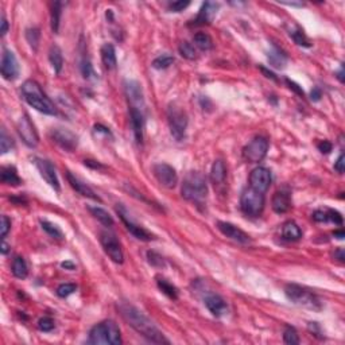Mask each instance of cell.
I'll use <instances>...</instances> for the list:
<instances>
[{"instance_id":"obj_1","label":"cell","mask_w":345,"mask_h":345,"mask_svg":"<svg viewBox=\"0 0 345 345\" xmlns=\"http://www.w3.org/2000/svg\"><path fill=\"white\" fill-rule=\"evenodd\" d=\"M119 310L121 317L128 322V325L134 328L139 335L143 336L144 339H147L154 344H169V340L165 339L162 332L159 331L158 328L154 325V322L149 317L144 316L139 309L128 303H120Z\"/></svg>"},{"instance_id":"obj_54","label":"cell","mask_w":345,"mask_h":345,"mask_svg":"<svg viewBox=\"0 0 345 345\" xmlns=\"http://www.w3.org/2000/svg\"><path fill=\"white\" fill-rule=\"evenodd\" d=\"M61 267L65 270H74L76 269V266H74V263H72V262H69V260H66V262H63V263H61Z\"/></svg>"},{"instance_id":"obj_59","label":"cell","mask_w":345,"mask_h":345,"mask_svg":"<svg viewBox=\"0 0 345 345\" xmlns=\"http://www.w3.org/2000/svg\"><path fill=\"white\" fill-rule=\"evenodd\" d=\"M337 78H339L341 82H344V72H343V66L340 67V70H339V73H337Z\"/></svg>"},{"instance_id":"obj_21","label":"cell","mask_w":345,"mask_h":345,"mask_svg":"<svg viewBox=\"0 0 345 345\" xmlns=\"http://www.w3.org/2000/svg\"><path fill=\"white\" fill-rule=\"evenodd\" d=\"M66 177L69 183H70V186H72L73 189L78 193V194H81V196L84 197H88V198H92V200H95V201H101L100 197L93 192V189H92V187L88 186L85 182H82L81 179H78L76 175H73L72 172H67Z\"/></svg>"},{"instance_id":"obj_46","label":"cell","mask_w":345,"mask_h":345,"mask_svg":"<svg viewBox=\"0 0 345 345\" xmlns=\"http://www.w3.org/2000/svg\"><path fill=\"white\" fill-rule=\"evenodd\" d=\"M147 259H149V263L151 264V266H155V267H162L163 264V259L161 255H158L157 252H154V251H149L147 252Z\"/></svg>"},{"instance_id":"obj_24","label":"cell","mask_w":345,"mask_h":345,"mask_svg":"<svg viewBox=\"0 0 345 345\" xmlns=\"http://www.w3.org/2000/svg\"><path fill=\"white\" fill-rule=\"evenodd\" d=\"M271 204H273V209L275 213L283 215V213H286V212L290 211V208H291L290 194H288V192H283V190L277 192L275 194H274L273 202H271Z\"/></svg>"},{"instance_id":"obj_38","label":"cell","mask_w":345,"mask_h":345,"mask_svg":"<svg viewBox=\"0 0 345 345\" xmlns=\"http://www.w3.org/2000/svg\"><path fill=\"white\" fill-rule=\"evenodd\" d=\"M178 50H179V54H181L183 58H186V59H194V58H196V49H194V46H193L192 43L182 42L179 45Z\"/></svg>"},{"instance_id":"obj_27","label":"cell","mask_w":345,"mask_h":345,"mask_svg":"<svg viewBox=\"0 0 345 345\" xmlns=\"http://www.w3.org/2000/svg\"><path fill=\"white\" fill-rule=\"evenodd\" d=\"M227 178V168H226V163L223 162L221 159H217V161H215V163H213V166H212V170H211V179L212 182L216 185H220V183H223L224 181H226Z\"/></svg>"},{"instance_id":"obj_22","label":"cell","mask_w":345,"mask_h":345,"mask_svg":"<svg viewBox=\"0 0 345 345\" xmlns=\"http://www.w3.org/2000/svg\"><path fill=\"white\" fill-rule=\"evenodd\" d=\"M312 217L316 223H333L336 226H343V216L331 208L318 209L313 213Z\"/></svg>"},{"instance_id":"obj_20","label":"cell","mask_w":345,"mask_h":345,"mask_svg":"<svg viewBox=\"0 0 345 345\" xmlns=\"http://www.w3.org/2000/svg\"><path fill=\"white\" fill-rule=\"evenodd\" d=\"M217 8H219V4H216V3H212V1L204 3L193 23L196 24V26L212 23V20L215 19L216 14H217Z\"/></svg>"},{"instance_id":"obj_31","label":"cell","mask_w":345,"mask_h":345,"mask_svg":"<svg viewBox=\"0 0 345 345\" xmlns=\"http://www.w3.org/2000/svg\"><path fill=\"white\" fill-rule=\"evenodd\" d=\"M88 211L91 212L92 215L95 216L97 220L100 221L101 224H103L104 227L114 226V219H112V216H111L106 209H103V208H100V206H89V208H88Z\"/></svg>"},{"instance_id":"obj_37","label":"cell","mask_w":345,"mask_h":345,"mask_svg":"<svg viewBox=\"0 0 345 345\" xmlns=\"http://www.w3.org/2000/svg\"><path fill=\"white\" fill-rule=\"evenodd\" d=\"M172 63H174V57L170 54H163V56H159L154 59L153 67L162 70V69H168L169 66H172Z\"/></svg>"},{"instance_id":"obj_58","label":"cell","mask_w":345,"mask_h":345,"mask_svg":"<svg viewBox=\"0 0 345 345\" xmlns=\"http://www.w3.org/2000/svg\"><path fill=\"white\" fill-rule=\"evenodd\" d=\"M8 248H10V247H8V244H7L5 241H3V244H1V254L3 255L7 254V252H8Z\"/></svg>"},{"instance_id":"obj_51","label":"cell","mask_w":345,"mask_h":345,"mask_svg":"<svg viewBox=\"0 0 345 345\" xmlns=\"http://www.w3.org/2000/svg\"><path fill=\"white\" fill-rule=\"evenodd\" d=\"M286 82H288V88H290V89H292V91L295 92V93H297L298 96L303 97V91H302L301 86L298 85V84H295V82H294V81H291V80H288H288H286Z\"/></svg>"},{"instance_id":"obj_45","label":"cell","mask_w":345,"mask_h":345,"mask_svg":"<svg viewBox=\"0 0 345 345\" xmlns=\"http://www.w3.org/2000/svg\"><path fill=\"white\" fill-rule=\"evenodd\" d=\"M38 328L42 332H52L54 329V321L50 317H43L38 321Z\"/></svg>"},{"instance_id":"obj_44","label":"cell","mask_w":345,"mask_h":345,"mask_svg":"<svg viewBox=\"0 0 345 345\" xmlns=\"http://www.w3.org/2000/svg\"><path fill=\"white\" fill-rule=\"evenodd\" d=\"M81 73L84 78H91V77L95 76V70H93V66L92 63L89 62V59L84 58L81 61Z\"/></svg>"},{"instance_id":"obj_50","label":"cell","mask_w":345,"mask_h":345,"mask_svg":"<svg viewBox=\"0 0 345 345\" xmlns=\"http://www.w3.org/2000/svg\"><path fill=\"white\" fill-rule=\"evenodd\" d=\"M317 147H318V150L324 154H329L332 151V149H333L332 143L331 142H328V140H321L320 143L317 144Z\"/></svg>"},{"instance_id":"obj_39","label":"cell","mask_w":345,"mask_h":345,"mask_svg":"<svg viewBox=\"0 0 345 345\" xmlns=\"http://www.w3.org/2000/svg\"><path fill=\"white\" fill-rule=\"evenodd\" d=\"M14 147V142L11 139V136L7 135L5 129H1V136H0V150L1 154H7L11 151V149Z\"/></svg>"},{"instance_id":"obj_4","label":"cell","mask_w":345,"mask_h":345,"mask_svg":"<svg viewBox=\"0 0 345 345\" xmlns=\"http://www.w3.org/2000/svg\"><path fill=\"white\" fill-rule=\"evenodd\" d=\"M89 343L91 344H121V336L117 324L114 321H103L97 324L89 332Z\"/></svg>"},{"instance_id":"obj_2","label":"cell","mask_w":345,"mask_h":345,"mask_svg":"<svg viewBox=\"0 0 345 345\" xmlns=\"http://www.w3.org/2000/svg\"><path fill=\"white\" fill-rule=\"evenodd\" d=\"M22 95L24 100L27 101V104L35 108L39 112H42L45 115H57V110L43 91L41 89L38 82L33 80H27L22 85Z\"/></svg>"},{"instance_id":"obj_32","label":"cell","mask_w":345,"mask_h":345,"mask_svg":"<svg viewBox=\"0 0 345 345\" xmlns=\"http://www.w3.org/2000/svg\"><path fill=\"white\" fill-rule=\"evenodd\" d=\"M11 270H12L14 277H16V278H19V279H24L27 275H29V267H27V263H26V260H24L23 258H20V256H16V258L14 259Z\"/></svg>"},{"instance_id":"obj_29","label":"cell","mask_w":345,"mask_h":345,"mask_svg":"<svg viewBox=\"0 0 345 345\" xmlns=\"http://www.w3.org/2000/svg\"><path fill=\"white\" fill-rule=\"evenodd\" d=\"M267 58H269L270 63H271L274 67H277V69L285 67L286 62H288V56L283 53L281 49L277 48V46H274V48L270 50L269 54H267Z\"/></svg>"},{"instance_id":"obj_7","label":"cell","mask_w":345,"mask_h":345,"mask_svg":"<svg viewBox=\"0 0 345 345\" xmlns=\"http://www.w3.org/2000/svg\"><path fill=\"white\" fill-rule=\"evenodd\" d=\"M168 121L170 132L175 140H182L185 138L187 127L186 112L177 106H170L168 110Z\"/></svg>"},{"instance_id":"obj_12","label":"cell","mask_w":345,"mask_h":345,"mask_svg":"<svg viewBox=\"0 0 345 345\" xmlns=\"http://www.w3.org/2000/svg\"><path fill=\"white\" fill-rule=\"evenodd\" d=\"M153 172L157 181H158L162 186L168 187V189H172L178 182V175L175 169L172 168L168 163H158L153 168Z\"/></svg>"},{"instance_id":"obj_18","label":"cell","mask_w":345,"mask_h":345,"mask_svg":"<svg viewBox=\"0 0 345 345\" xmlns=\"http://www.w3.org/2000/svg\"><path fill=\"white\" fill-rule=\"evenodd\" d=\"M217 228L220 230L221 233L230 239L235 240L237 243H241V244H245L249 241V236L245 233L244 230H241L240 228H237L233 224L230 223H226V221H219L217 223Z\"/></svg>"},{"instance_id":"obj_33","label":"cell","mask_w":345,"mask_h":345,"mask_svg":"<svg viewBox=\"0 0 345 345\" xmlns=\"http://www.w3.org/2000/svg\"><path fill=\"white\" fill-rule=\"evenodd\" d=\"M194 43H196L197 48L205 50V52L213 48V41H212L211 35L206 33H197L194 35Z\"/></svg>"},{"instance_id":"obj_3","label":"cell","mask_w":345,"mask_h":345,"mask_svg":"<svg viewBox=\"0 0 345 345\" xmlns=\"http://www.w3.org/2000/svg\"><path fill=\"white\" fill-rule=\"evenodd\" d=\"M182 197L187 201H193L200 204L205 200L208 194V185L206 178L198 172H190L183 179L182 189H181Z\"/></svg>"},{"instance_id":"obj_5","label":"cell","mask_w":345,"mask_h":345,"mask_svg":"<svg viewBox=\"0 0 345 345\" xmlns=\"http://www.w3.org/2000/svg\"><path fill=\"white\" fill-rule=\"evenodd\" d=\"M285 292L291 302H294L298 306H303L310 310H321L322 303L320 298L316 294H313L310 290L302 288L299 285L290 283L285 288Z\"/></svg>"},{"instance_id":"obj_34","label":"cell","mask_w":345,"mask_h":345,"mask_svg":"<svg viewBox=\"0 0 345 345\" xmlns=\"http://www.w3.org/2000/svg\"><path fill=\"white\" fill-rule=\"evenodd\" d=\"M157 283H158V288L159 290L163 292V294H166L169 298H172V299H177L178 298V288L174 286V285H172L170 282H168L166 279H158L157 281Z\"/></svg>"},{"instance_id":"obj_28","label":"cell","mask_w":345,"mask_h":345,"mask_svg":"<svg viewBox=\"0 0 345 345\" xmlns=\"http://www.w3.org/2000/svg\"><path fill=\"white\" fill-rule=\"evenodd\" d=\"M282 237L288 241H297L302 237V230L294 221H288L282 227Z\"/></svg>"},{"instance_id":"obj_10","label":"cell","mask_w":345,"mask_h":345,"mask_svg":"<svg viewBox=\"0 0 345 345\" xmlns=\"http://www.w3.org/2000/svg\"><path fill=\"white\" fill-rule=\"evenodd\" d=\"M116 212H117V215H119V217L121 219V221L124 223V226L127 227V230H128L136 239L142 240V241H150V240L154 239V235H151L149 230H146L143 227L136 224V223L131 219L128 211H127L121 204H119V206H116Z\"/></svg>"},{"instance_id":"obj_49","label":"cell","mask_w":345,"mask_h":345,"mask_svg":"<svg viewBox=\"0 0 345 345\" xmlns=\"http://www.w3.org/2000/svg\"><path fill=\"white\" fill-rule=\"evenodd\" d=\"M345 158H344V153L340 154V157L337 158V161H336L335 163V170L339 174H343L344 172V169H345Z\"/></svg>"},{"instance_id":"obj_11","label":"cell","mask_w":345,"mask_h":345,"mask_svg":"<svg viewBox=\"0 0 345 345\" xmlns=\"http://www.w3.org/2000/svg\"><path fill=\"white\" fill-rule=\"evenodd\" d=\"M16 129H18V134L23 140V143L26 146H29L30 149H34L37 147V144L39 142L38 134H37V129L34 127V124L31 123V120L27 115H23L18 120V124H16Z\"/></svg>"},{"instance_id":"obj_42","label":"cell","mask_w":345,"mask_h":345,"mask_svg":"<svg viewBox=\"0 0 345 345\" xmlns=\"http://www.w3.org/2000/svg\"><path fill=\"white\" fill-rule=\"evenodd\" d=\"M76 290L77 286L74 283H62V285H59L57 288V295L61 298H66L76 291Z\"/></svg>"},{"instance_id":"obj_52","label":"cell","mask_w":345,"mask_h":345,"mask_svg":"<svg viewBox=\"0 0 345 345\" xmlns=\"http://www.w3.org/2000/svg\"><path fill=\"white\" fill-rule=\"evenodd\" d=\"M7 31H8V22H7L5 16L3 15V16H1V30H0L1 37H4L5 34H7Z\"/></svg>"},{"instance_id":"obj_8","label":"cell","mask_w":345,"mask_h":345,"mask_svg":"<svg viewBox=\"0 0 345 345\" xmlns=\"http://www.w3.org/2000/svg\"><path fill=\"white\" fill-rule=\"evenodd\" d=\"M269 151V140L264 136H256L243 149V158L249 163L262 162Z\"/></svg>"},{"instance_id":"obj_19","label":"cell","mask_w":345,"mask_h":345,"mask_svg":"<svg viewBox=\"0 0 345 345\" xmlns=\"http://www.w3.org/2000/svg\"><path fill=\"white\" fill-rule=\"evenodd\" d=\"M144 112H146V111L138 110V108H129L131 127H132V131H134L135 140H136L138 143H142V142H143Z\"/></svg>"},{"instance_id":"obj_14","label":"cell","mask_w":345,"mask_h":345,"mask_svg":"<svg viewBox=\"0 0 345 345\" xmlns=\"http://www.w3.org/2000/svg\"><path fill=\"white\" fill-rule=\"evenodd\" d=\"M271 179H273L271 178V172L269 169L262 168V166L254 169L249 174V185H251L252 189L260 193L269 190L270 185H271Z\"/></svg>"},{"instance_id":"obj_13","label":"cell","mask_w":345,"mask_h":345,"mask_svg":"<svg viewBox=\"0 0 345 345\" xmlns=\"http://www.w3.org/2000/svg\"><path fill=\"white\" fill-rule=\"evenodd\" d=\"M34 165L38 169L41 177L46 181V182L53 187L54 190L59 192L61 190V186H59V181H58L57 172H56V169H54L53 163L48 161V159L43 158H34Z\"/></svg>"},{"instance_id":"obj_43","label":"cell","mask_w":345,"mask_h":345,"mask_svg":"<svg viewBox=\"0 0 345 345\" xmlns=\"http://www.w3.org/2000/svg\"><path fill=\"white\" fill-rule=\"evenodd\" d=\"M39 37H41V34H39L38 29H29L27 31H26V38H27V42L30 43V46H31L34 50H37V49H38Z\"/></svg>"},{"instance_id":"obj_6","label":"cell","mask_w":345,"mask_h":345,"mask_svg":"<svg viewBox=\"0 0 345 345\" xmlns=\"http://www.w3.org/2000/svg\"><path fill=\"white\" fill-rule=\"evenodd\" d=\"M240 208L249 217H259L264 209V194L252 187L245 189L240 197Z\"/></svg>"},{"instance_id":"obj_25","label":"cell","mask_w":345,"mask_h":345,"mask_svg":"<svg viewBox=\"0 0 345 345\" xmlns=\"http://www.w3.org/2000/svg\"><path fill=\"white\" fill-rule=\"evenodd\" d=\"M100 53H101V59H103V63H104L106 69H108V70L115 69L117 61H116V52H115V48H114V45H111V43L103 45Z\"/></svg>"},{"instance_id":"obj_26","label":"cell","mask_w":345,"mask_h":345,"mask_svg":"<svg viewBox=\"0 0 345 345\" xmlns=\"http://www.w3.org/2000/svg\"><path fill=\"white\" fill-rule=\"evenodd\" d=\"M0 179L4 185H11V186H18L22 183L14 166H3L0 170Z\"/></svg>"},{"instance_id":"obj_17","label":"cell","mask_w":345,"mask_h":345,"mask_svg":"<svg viewBox=\"0 0 345 345\" xmlns=\"http://www.w3.org/2000/svg\"><path fill=\"white\" fill-rule=\"evenodd\" d=\"M52 138L61 149L72 153L77 147V136L70 131L63 128H56L52 131Z\"/></svg>"},{"instance_id":"obj_15","label":"cell","mask_w":345,"mask_h":345,"mask_svg":"<svg viewBox=\"0 0 345 345\" xmlns=\"http://www.w3.org/2000/svg\"><path fill=\"white\" fill-rule=\"evenodd\" d=\"M125 96L128 99L129 108H138V110L146 111V103H144L143 91L138 81H125Z\"/></svg>"},{"instance_id":"obj_35","label":"cell","mask_w":345,"mask_h":345,"mask_svg":"<svg viewBox=\"0 0 345 345\" xmlns=\"http://www.w3.org/2000/svg\"><path fill=\"white\" fill-rule=\"evenodd\" d=\"M61 14H62V3L56 1L53 4V8H52V30H53V33H58V30H59Z\"/></svg>"},{"instance_id":"obj_30","label":"cell","mask_w":345,"mask_h":345,"mask_svg":"<svg viewBox=\"0 0 345 345\" xmlns=\"http://www.w3.org/2000/svg\"><path fill=\"white\" fill-rule=\"evenodd\" d=\"M49 61H50V63H52L54 72L59 73L61 70H62V66H63L62 52H61V49L58 48L57 45H53V46L50 48V52H49Z\"/></svg>"},{"instance_id":"obj_56","label":"cell","mask_w":345,"mask_h":345,"mask_svg":"<svg viewBox=\"0 0 345 345\" xmlns=\"http://www.w3.org/2000/svg\"><path fill=\"white\" fill-rule=\"evenodd\" d=\"M335 256H337V259L340 260V262H344V259H345V256H344V251L343 249H337L335 252Z\"/></svg>"},{"instance_id":"obj_9","label":"cell","mask_w":345,"mask_h":345,"mask_svg":"<svg viewBox=\"0 0 345 345\" xmlns=\"http://www.w3.org/2000/svg\"><path fill=\"white\" fill-rule=\"evenodd\" d=\"M100 241L103 248L106 251V254L110 256L112 262H115L117 264H121L124 262V254H123L121 245H120L117 237L112 232H108V230L101 232Z\"/></svg>"},{"instance_id":"obj_16","label":"cell","mask_w":345,"mask_h":345,"mask_svg":"<svg viewBox=\"0 0 345 345\" xmlns=\"http://www.w3.org/2000/svg\"><path fill=\"white\" fill-rule=\"evenodd\" d=\"M0 70H1V76L4 77L5 80H15L16 77L19 76V63L18 59L15 57V54L5 49L3 52V57H1V65H0Z\"/></svg>"},{"instance_id":"obj_41","label":"cell","mask_w":345,"mask_h":345,"mask_svg":"<svg viewBox=\"0 0 345 345\" xmlns=\"http://www.w3.org/2000/svg\"><path fill=\"white\" fill-rule=\"evenodd\" d=\"M290 37L294 39V42L299 45V46H305V48H309L310 43H309V39L306 38V35L303 34V31L299 29L294 30V31H290Z\"/></svg>"},{"instance_id":"obj_23","label":"cell","mask_w":345,"mask_h":345,"mask_svg":"<svg viewBox=\"0 0 345 345\" xmlns=\"http://www.w3.org/2000/svg\"><path fill=\"white\" fill-rule=\"evenodd\" d=\"M205 306L208 307V310L216 317L224 316L228 310L227 307V302L217 294H209L205 297Z\"/></svg>"},{"instance_id":"obj_40","label":"cell","mask_w":345,"mask_h":345,"mask_svg":"<svg viewBox=\"0 0 345 345\" xmlns=\"http://www.w3.org/2000/svg\"><path fill=\"white\" fill-rule=\"evenodd\" d=\"M283 341H285L286 344L290 345L299 344V337H298L297 331H295L294 328H291V326H288L285 333H283Z\"/></svg>"},{"instance_id":"obj_36","label":"cell","mask_w":345,"mask_h":345,"mask_svg":"<svg viewBox=\"0 0 345 345\" xmlns=\"http://www.w3.org/2000/svg\"><path fill=\"white\" fill-rule=\"evenodd\" d=\"M41 227H42V230L48 233V235H50L52 237H54V239H58V240H62L63 239V233L62 230H59L56 224H53V223H50V221H46V220H41Z\"/></svg>"},{"instance_id":"obj_57","label":"cell","mask_w":345,"mask_h":345,"mask_svg":"<svg viewBox=\"0 0 345 345\" xmlns=\"http://www.w3.org/2000/svg\"><path fill=\"white\" fill-rule=\"evenodd\" d=\"M335 236L337 237V239H340V240H343L344 239V230H335Z\"/></svg>"},{"instance_id":"obj_53","label":"cell","mask_w":345,"mask_h":345,"mask_svg":"<svg viewBox=\"0 0 345 345\" xmlns=\"http://www.w3.org/2000/svg\"><path fill=\"white\" fill-rule=\"evenodd\" d=\"M310 99H312L313 101L320 100V99H321V91H320L318 88H314L312 91V93H310Z\"/></svg>"},{"instance_id":"obj_55","label":"cell","mask_w":345,"mask_h":345,"mask_svg":"<svg viewBox=\"0 0 345 345\" xmlns=\"http://www.w3.org/2000/svg\"><path fill=\"white\" fill-rule=\"evenodd\" d=\"M260 70L266 74V77H269V78H271V80H274V81H277V77H275V74L271 72H269L267 69H264V67H260Z\"/></svg>"},{"instance_id":"obj_47","label":"cell","mask_w":345,"mask_h":345,"mask_svg":"<svg viewBox=\"0 0 345 345\" xmlns=\"http://www.w3.org/2000/svg\"><path fill=\"white\" fill-rule=\"evenodd\" d=\"M190 5V1H183V0H178V1H172L169 4V10L172 11V12H181L186 7Z\"/></svg>"},{"instance_id":"obj_48","label":"cell","mask_w":345,"mask_h":345,"mask_svg":"<svg viewBox=\"0 0 345 345\" xmlns=\"http://www.w3.org/2000/svg\"><path fill=\"white\" fill-rule=\"evenodd\" d=\"M11 230V220L7 216H1V237L4 239Z\"/></svg>"}]
</instances>
